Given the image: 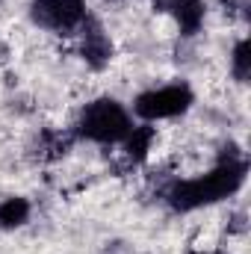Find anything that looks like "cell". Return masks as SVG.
Listing matches in <instances>:
<instances>
[{
  "label": "cell",
  "mask_w": 251,
  "mask_h": 254,
  "mask_svg": "<svg viewBox=\"0 0 251 254\" xmlns=\"http://www.w3.org/2000/svg\"><path fill=\"white\" fill-rule=\"evenodd\" d=\"M243 181H246L243 157L240 154H222V163L210 175L175 184L169 190V204L181 213H189V210H198V207H207V204H216V201L234 195L243 187Z\"/></svg>",
  "instance_id": "obj_1"
},
{
  "label": "cell",
  "mask_w": 251,
  "mask_h": 254,
  "mask_svg": "<svg viewBox=\"0 0 251 254\" xmlns=\"http://www.w3.org/2000/svg\"><path fill=\"white\" fill-rule=\"evenodd\" d=\"M130 127H133V122H130L127 110L113 98H98V101L86 104L83 113H80V122H77L80 136H86L92 142H101V145L125 142Z\"/></svg>",
  "instance_id": "obj_2"
},
{
  "label": "cell",
  "mask_w": 251,
  "mask_h": 254,
  "mask_svg": "<svg viewBox=\"0 0 251 254\" xmlns=\"http://www.w3.org/2000/svg\"><path fill=\"white\" fill-rule=\"evenodd\" d=\"M189 104H192V89H189L187 83H175V86L142 92L136 98L133 110L145 122H160V119H175V116L187 113Z\"/></svg>",
  "instance_id": "obj_3"
},
{
  "label": "cell",
  "mask_w": 251,
  "mask_h": 254,
  "mask_svg": "<svg viewBox=\"0 0 251 254\" xmlns=\"http://www.w3.org/2000/svg\"><path fill=\"white\" fill-rule=\"evenodd\" d=\"M30 15L39 27L54 33H71L89 21L86 0H30Z\"/></svg>",
  "instance_id": "obj_4"
},
{
  "label": "cell",
  "mask_w": 251,
  "mask_h": 254,
  "mask_svg": "<svg viewBox=\"0 0 251 254\" xmlns=\"http://www.w3.org/2000/svg\"><path fill=\"white\" fill-rule=\"evenodd\" d=\"M160 6L166 12H172V18L178 21V27L187 36L198 33V27L204 24V15H207L204 0H160Z\"/></svg>",
  "instance_id": "obj_5"
},
{
  "label": "cell",
  "mask_w": 251,
  "mask_h": 254,
  "mask_svg": "<svg viewBox=\"0 0 251 254\" xmlns=\"http://www.w3.org/2000/svg\"><path fill=\"white\" fill-rule=\"evenodd\" d=\"M86 24H89V30L83 33L80 54H83V60L92 68H104V65L110 63V57H113V42L107 39V33L98 24H92V21H86Z\"/></svg>",
  "instance_id": "obj_6"
},
{
  "label": "cell",
  "mask_w": 251,
  "mask_h": 254,
  "mask_svg": "<svg viewBox=\"0 0 251 254\" xmlns=\"http://www.w3.org/2000/svg\"><path fill=\"white\" fill-rule=\"evenodd\" d=\"M154 127L151 125H139V127H130V133L125 136V151L127 157L133 160V163H139V160H145L148 157V151L154 148Z\"/></svg>",
  "instance_id": "obj_7"
},
{
  "label": "cell",
  "mask_w": 251,
  "mask_h": 254,
  "mask_svg": "<svg viewBox=\"0 0 251 254\" xmlns=\"http://www.w3.org/2000/svg\"><path fill=\"white\" fill-rule=\"evenodd\" d=\"M27 219H30V201L27 198H6V201H0V228H6V231H12V228H21V225H27Z\"/></svg>",
  "instance_id": "obj_8"
},
{
  "label": "cell",
  "mask_w": 251,
  "mask_h": 254,
  "mask_svg": "<svg viewBox=\"0 0 251 254\" xmlns=\"http://www.w3.org/2000/svg\"><path fill=\"white\" fill-rule=\"evenodd\" d=\"M231 71L240 83H246L251 74V48H249V39H240L234 45V54H231Z\"/></svg>",
  "instance_id": "obj_9"
},
{
  "label": "cell",
  "mask_w": 251,
  "mask_h": 254,
  "mask_svg": "<svg viewBox=\"0 0 251 254\" xmlns=\"http://www.w3.org/2000/svg\"><path fill=\"white\" fill-rule=\"evenodd\" d=\"M189 254H210V252H198V249H192V252H189Z\"/></svg>",
  "instance_id": "obj_10"
}]
</instances>
